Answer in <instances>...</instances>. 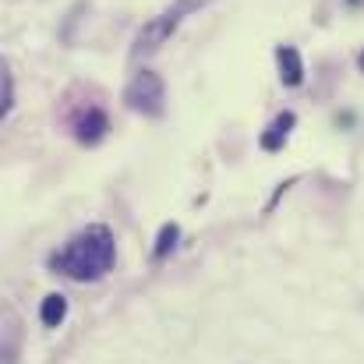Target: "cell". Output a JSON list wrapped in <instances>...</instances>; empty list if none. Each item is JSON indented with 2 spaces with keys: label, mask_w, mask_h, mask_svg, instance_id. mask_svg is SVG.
I'll return each mask as SVG.
<instances>
[{
  "label": "cell",
  "mask_w": 364,
  "mask_h": 364,
  "mask_svg": "<svg viewBox=\"0 0 364 364\" xmlns=\"http://www.w3.org/2000/svg\"><path fill=\"white\" fill-rule=\"evenodd\" d=\"M117 262V241H114V230L103 227V223H92L85 227L78 237H71L64 251L50 255V269L53 272H64L78 283H89V279H100L114 269Z\"/></svg>",
  "instance_id": "cell-1"
},
{
  "label": "cell",
  "mask_w": 364,
  "mask_h": 364,
  "mask_svg": "<svg viewBox=\"0 0 364 364\" xmlns=\"http://www.w3.org/2000/svg\"><path fill=\"white\" fill-rule=\"evenodd\" d=\"M202 4H209V0H177V4H170L166 11H159L156 18H149L145 21V28L134 36V50H131V57H145V53H156L177 28H181V21L191 14V11H198Z\"/></svg>",
  "instance_id": "cell-2"
},
{
  "label": "cell",
  "mask_w": 364,
  "mask_h": 364,
  "mask_svg": "<svg viewBox=\"0 0 364 364\" xmlns=\"http://www.w3.org/2000/svg\"><path fill=\"white\" fill-rule=\"evenodd\" d=\"M124 103L134 110V114H145V117H159L163 114V103H166V89H163V78L156 71H138L124 92Z\"/></svg>",
  "instance_id": "cell-3"
},
{
  "label": "cell",
  "mask_w": 364,
  "mask_h": 364,
  "mask_svg": "<svg viewBox=\"0 0 364 364\" xmlns=\"http://www.w3.org/2000/svg\"><path fill=\"white\" fill-rule=\"evenodd\" d=\"M71 131L82 145H100L110 131V117L100 110V107H82L75 117H71Z\"/></svg>",
  "instance_id": "cell-4"
},
{
  "label": "cell",
  "mask_w": 364,
  "mask_h": 364,
  "mask_svg": "<svg viewBox=\"0 0 364 364\" xmlns=\"http://www.w3.org/2000/svg\"><path fill=\"white\" fill-rule=\"evenodd\" d=\"M276 64H279V78L283 85H301L304 82V64H301V53L294 46H276Z\"/></svg>",
  "instance_id": "cell-5"
},
{
  "label": "cell",
  "mask_w": 364,
  "mask_h": 364,
  "mask_svg": "<svg viewBox=\"0 0 364 364\" xmlns=\"http://www.w3.org/2000/svg\"><path fill=\"white\" fill-rule=\"evenodd\" d=\"M294 124H297V117H294L290 110H287V114H279L276 121H272L269 127H265V134H262V149H265V152H279Z\"/></svg>",
  "instance_id": "cell-6"
},
{
  "label": "cell",
  "mask_w": 364,
  "mask_h": 364,
  "mask_svg": "<svg viewBox=\"0 0 364 364\" xmlns=\"http://www.w3.org/2000/svg\"><path fill=\"white\" fill-rule=\"evenodd\" d=\"M64 318H68V297L64 294H46L43 304H39V322L46 329H57Z\"/></svg>",
  "instance_id": "cell-7"
},
{
  "label": "cell",
  "mask_w": 364,
  "mask_h": 364,
  "mask_svg": "<svg viewBox=\"0 0 364 364\" xmlns=\"http://www.w3.org/2000/svg\"><path fill=\"white\" fill-rule=\"evenodd\" d=\"M177 241H181V227L177 223H166L163 230H159V237H156V247H152V258L156 262H163L173 247H177Z\"/></svg>",
  "instance_id": "cell-8"
},
{
  "label": "cell",
  "mask_w": 364,
  "mask_h": 364,
  "mask_svg": "<svg viewBox=\"0 0 364 364\" xmlns=\"http://www.w3.org/2000/svg\"><path fill=\"white\" fill-rule=\"evenodd\" d=\"M14 107V78L7 68H0V114H11Z\"/></svg>",
  "instance_id": "cell-9"
},
{
  "label": "cell",
  "mask_w": 364,
  "mask_h": 364,
  "mask_svg": "<svg viewBox=\"0 0 364 364\" xmlns=\"http://www.w3.org/2000/svg\"><path fill=\"white\" fill-rule=\"evenodd\" d=\"M358 68H361V71H364V50H361V57H358Z\"/></svg>",
  "instance_id": "cell-10"
}]
</instances>
